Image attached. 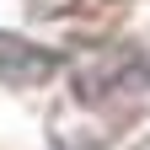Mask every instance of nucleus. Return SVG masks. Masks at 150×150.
Here are the masks:
<instances>
[{
  "instance_id": "1",
  "label": "nucleus",
  "mask_w": 150,
  "mask_h": 150,
  "mask_svg": "<svg viewBox=\"0 0 150 150\" xmlns=\"http://www.w3.org/2000/svg\"><path fill=\"white\" fill-rule=\"evenodd\" d=\"M59 70L48 48H38L32 38H16V32H0V81L6 86H32V81H48Z\"/></svg>"
}]
</instances>
